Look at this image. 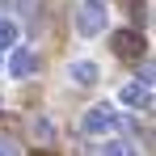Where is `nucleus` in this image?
Wrapping results in <instances>:
<instances>
[{"label": "nucleus", "mask_w": 156, "mask_h": 156, "mask_svg": "<svg viewBox=\"0 0 156 156\" xmlns=\"http://www.w3.org/2000/svg\"><path fill=\"white\" fill-rule=\"evenodd\" d=\"M110 51L122 55V59H139L144 55V34L139 30H114L110 34Z\"/></svg>", "instance_id": "obj_2"}, {"label": "nucleus", "mask_w": 156, "mask_h": 156, "mask_svg": "<svg viewBox=\"0 0 156 156\" xmlns=\"http://www.w3.org/2000/svg\"><path fill=\"white\" fill-rule=\"evenodd\" d=\"M118 101H122V105H139V110H152V84H144V80H131V84H122Z\"/></svg>", "instance_id": "obj_4"}, {"label": "nucleus", "mask_w": 156, "mask_h": 156, "mask_svg": "<svg viewBox=\"0 0 156 156\" xmlns=\"http://www.w3.org/2000/svg\"><path fill=\"white\" fill-rule=\"evenodd\" d=\"M17 34H21L17 21H9V17H4V21H0V51H4V47L13 51V47H17Z\"/></svg>", "instance_id": "obj_8"}, {"label": "nucleus", "mask_w": 156, "mask_h": 156, "mask_svg": "<svg viewBox=\"0 0 156 156\" xmlns=\"http://www.w3.org/2000/svg\"><path fill=\"white\" fill-rule=\"evenodd\" d=\"M68 76L76 80V84H97L101 72H97V63H93V59H76V63L68 68Z\"/></svg>", "instance_id": "obj_6"}, {"label": "nucleus", "mask_w": 156, "mask_h": 156, "mask_svg": "<svg viewBox=\"0 0 156 156\" xmlns=\"http://www.w3.org/2000/svg\"><path fill=\"white\" fill-rule=\"evenodd\" d=\"M101 156H139V152H135V144H127V139H105Z\"/></svg>", "instance_id": "obj_7"}, {"label": "nucleus", "mask_w": 156, "mask_h": 156, "mask_svg": "<svg viewBox=\"0 0 156 156\" xmlns=\"http://www.w3.org/2000/svg\"><path fill=\"white\" fill-rule=\"evenodd\" d=\"M0 156H17V144L13 139H0Z\"/></svg>", "instance_id": "obj_10"}, {"label": "nucleus", "mask_w": 156, "mask_h": 156, "mask_svg": "<svg viewBox=\"0 0 156 156\" xmlns=\"http://www.w3.org/2000/svg\"><path fill=\"white\" fill-rule=\"evenodd\" d=\"M105 21H110V9H105L101 0H84L76 9V30L84 34V38H93V34H101Z\"/></svg>", "instance_id": "obj_1"}, {"label": "nucleus", "mask_w": 156, "mask_h": 156, "mask_svg": "<svg viewBox=\"0 0 156 156\" xmlns=\"http://www.w3.org/2000/svg\"><path fill=\"white\" fill-rule=\"evenodd\" d=\"M38 72V55L26 51V47H13V55H9V76H17V80H30Z\"/></svg>", "instance_id": "obj_3"}, {"label": "nucleus", "mask_w": 156, "mask_h": 156, "mask_svg": "<svg viewBox=\"0 0 156 156\" xmlns=\"http://www.w3.org/2000/svg\"><path fill=\"white\" fill-rule=\"evenodd\" d=\"M114 122H118V114H114L110 105H93V110L84 114V131H89V135H105Z\"/></svg>", "instance_id": "obj_5"}, {"label": "nucleus", "mask_w": 156, "mask_h": 156, "mask_svg": "<svg viewBox=\"0 0 156 156\" xmlns=\"http://www.w3.org/2000/svg\"><path fill=\"white\" fill-rule=\"evenodd\" d=\"M34 135L38 139H51V122H34Z\"/></svg>", "instance_id": "obj_9"}]
</instances>
